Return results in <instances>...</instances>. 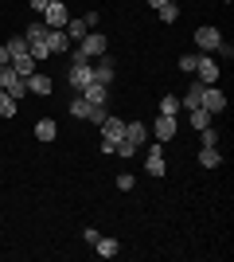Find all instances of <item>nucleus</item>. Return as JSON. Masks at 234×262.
<instances>
[{"instance_id":"aec40b11","label":"nucleus","mask_w":234,"mask_h":262,"mask_svg":"<svg viewBox=\"0 0 234 262\" xmlns=\"http://www.w3.org/2000/svg\"><path fill=\"white\" fill-rule=\"evenodd\" d=\"M219 161H223V153H219V145H203V149H199V164H203V168H215Z\"/></svg>"},{"instance_id":"bb28decb","label":"nucleus","mask_w":234,"mask_h":262,"mask_svg":"<svg viewBox=\"0 0 234 262\" xmlns=\"http://www.w3.org/2000/svg\"><path fill=\"white\" fill-rule=\"evenodd\" d=\"M23 51H28V39H23V35L8 39V55H12V59H16V55H23Z\"/></svg>"},{"instance_id":"423d86ee","label":"nucleus","mask_w":234,"mask_h":262,"mask_svg":"<svg viewBox=\"0 0 234 262\" xmlns=\"http://www.w3.org/2000/svg\"><path fill=\"white\" fill-rule=\"evenodd\" d=\"M195 75H199L203 86H215L219 82V63H215L211 55H195Z\"/></svg>"},{"instance_id":"cd10ccee","label":"nucleus","mask_w":234,"mask_h":262,"mask_svg":"<svg viewBox=\"0 0 234 262\" xmlns=\"http://www.w3.org/2000/svg\"><path fill=\"white\" fill-rule=\"evenodd\" d=\"M179 71H188V75H195V55H179Z\"/></svg>"},{"instance_id":"b1692460","label":"nucleus","mask_w":234,"mask_h":262,"mask_svg":"<svg viewBox=\"0 0 234 262\" xmlns=\"http://www.w3.org/2000/svg\"><path fill=\"white\" fill-rule=\"evenodd\" d=\"M188 114H191V125H195V129H207V125H211V114H207V110H203V106L188 110Z\"/></svg>"},{"instance_id":"393cba45","label":"nucleus","mask_w":234,"mask_h":262,"mask_svg":"<svg viewBox=\"0 0 234 262\" xmlns=\"http://www.w3.org/2000/svg\"><path fill=\"white\" fill-rule=\"evenodd\" d=\"M179 110H184V106H179L176 94H164V98H160V114H172V118H176Z\"/></svg>"},{"instance_id":"6ab92c4d","label":"nucleus","mask_w":234,"mask_h":262,"mask_svg":"<svg viewBox=\"0 0 234 262\" xmlns=\"http://www.w3.org/2000/svg\"><path fill=\"white\" fill-rule=\"evenodd\" d=\"M55 133H59V125L51 118H39V121H35V137H39V141H55Z\"/></svg>"},{"instance_id":"473e14b6","label":"nucleus","mask_w":234,"mask_h":262,"mask_svg":"<svg viewBox=\"0 0 234 262\" xmlns=\"http://www.w3.org/2000/svg\"><path fill=\"white\" fill-rule=\"evenodd\" d=\"M12 63V55H8V47H0V67H8Z\"/></svg>"},{"instance_id":"a211bd4d","label":"nucleus","mask_w":234,"mask_h":262,"mask_svg":"<svg viewBox=\"0 0 234 262\" xmlns=\"http://www.w3.org/2000/svg\"><path fill=\"white\" fill-rule=\"evenodd\" d=\"M203 90H207L203 82H191V90L184 94V98H179V106H184V110H195V106L203 102Z\"/></svg>"},{"instance_id":"412c9836","label":"nucleus","mask_w":234,"mask_h":262,"mask_svg":"<svg viewBox=\"0 0 234 262\" xmlns=\"http://www.w3.org/2000/svg\"><path fill=\"white\" fill-rule=\"evenodd\" d=\"M12 67H16V75H20V78H28V75L35 71V59L23 51V55H16V59H12Z\"/></svg>"},{"instance_id":"f257e3e1","label":"nucleus","mask_w":234,"mask_h":262,"mask_svg":"<svg viewBox=\"0 0 234 262\" xmlns=\"http://www.w3.org/2000/svg\"><path fill=\"white\" fill-rule=\"evenodd\" d=\"M125 137V118H117V114H106V121H101V153L113 157V149H117V141Z\"/></svg>"},{"instance_id":"7c9ffc66","label":"nucleus","mask_w":234,"mask_h":262,"mask_svg":"<svg viewBox=\"0 0 234 262\" xmlns=\"http://www.w3.org/2000/svg\"><path fill=\"white\" fill-rule=\"evenodd\" d=\"M82 239H86V243H90V247H94V243H98V239H101V235H98V231H94V227H86V231H82Z\"/></svg>"},{"instance_id":"9d476101","label":"nucleus","mask_w":234,"mask_h":262,"mask_svg":"<svg viewBox=\"0 0 234 262\" xmlns=\"http://www.w3.org/2000/svg\"><path fill=\"white\" fill-rule=\"evenodd\" d=\"M78 94H82L86 102H94V106H106V98H110V86H101L98 78H90V82L78 90Z\"/></svg>"},{"instance_id":"c85d7f7f","label":"nucleus","mask_w":234,"mask_h":262,"mask_svg":"<svg viewBox=\"0 0 234 262\" xmlns=\"http://www.w3.org/2000/svg\"><path fill=\"white\" fill-rule=\"evenodd\" d=\"M117 188H121V192H133V176H129V172H121V176H117Z\"/></svg>"},{"instance_id":"2eb2a0df","label":"nucleus","mask_w":234,"mask_h":262,"mask_svg":"<svg viewBox=\"0 0 234 262\" xmlns=\"http://www.w3.org/2000/svg\"><path fill=\"white\" fill-rule=\"evenodd\" d=\"M125 141H133L137 149H141V145L148 141V129L141 125V121H125Z\"/></svg>"},{"instance_id":"9b49d317","label":"nucleus","mask_w":234,"mask_h":262,"mask_svg":"<svg viewBox=\"0 0 234 262\" xmlns=\"http://www.w3.org/2000/svg\"><path fill=\"white\" fill-rule=\"evenodd\" d=\"M145 172H148V176H164V172H168V161H164V149H160V145H152V149H148Z\"/></svg>"},{"instance_id":"6e6552de","label":"nucleus","mask_w":234,"mask_h":262,"mask_svg":"<svg viewBox=\"0 0 234 262\" xmlns=\"http://www.w3.org/2000/svg\"><path fill=\"white\" fill-rule=\"evenodd\" d=\"M199 106L215 118V114H223V110H226V94H223L219 86H207V90H203V102H199Z\"/></svg>"},{"instance_id":"4468645a","label":"nucleus","mask_w":234,"mask_h":262,"mask_svg":"<svg viewBox=\"0 0 234 262\" xmlns=\"http://www.w3.org/2000/svg\"><path fill=\"white\" fill-rule=\"evenodd\" d=\"M23 82H28V94H39V98H47V94H51V78H47V75H35V71H32Z\"/></svg>"},{"instance_id":"dca6fc26","label":"nucleus","mask_w":234,"mask_h":262,"mask_svg":"<svg viewBox=\"0 0 234 262\" xmlns=\"http://www.w3.org/2000/svg\"><path fill=\"white\" fill-rule=\"evenodd\" d=\"M113 75H117V67H113V59H106V55H101V63L94 67V78H98L101 86H110V82H113Z\"/></svg>"},{"instance_id":"a878e982","label":"nucleus","mask_w":234,"mask_h":262,"mask_svg":"<svg viewBox=\"0 0 234 262\" xmlns=\"http://www.w3.org/2000/svg\"><path fill=\"white\" fill-rule=\"evenodd\" d=\"M156 12H160V20H164V24H176V16H179V4H160Z\"/></svg>"},{"instance_id":"0eeeda50","label":"nucleus","mask_w":234,"mask_h":262,"mask_svg":"<svg viewBox=\"0 0 234 262\" xmlns=\"http://www.w3.org/2000/svg\"><path fill=\"white\" fill-rule=\"evenodd\" d=\"M67 20H70V12H67L63 0H55V4H47V8H43V24H47V28H67Z\"/></svg>"},{"instance_id":"20e7f679","label":"nucleus","mask_w":234,"mask_h":262,"mask_svg":"<svg viewBox=\"0 0 234 262\" xmlns=\"http://www.w3.org/2000/svg\"><path fill=\"white\" fill-rule=\"evenodd\" d=\"M67 78H70V90H82L90 78H94V63H90V59H70Z\"/></svg>"},{"instance_id":"f03ea898","label":"nucleus","mask_w":234,"mask_h":262,"mask_svg":"<svg viewBox=\"0 0 234 262\" xmlns=\"http://www.w3.org/2000/svg\"><path fill=\"white\" fill-rule=\"evenodd\" d=\"M70 114H74V118L94 121V125H101V121H106V106H94V102H86L82 94H74V98H70Z\"/></svg>"},{"instance_id":"7ed1b4c3","label":"nucleus","mask_w":234,"mask_h":262,"mask_svg":"<svg viewBox=\"0 0 234 262\" xmlns=\"http://www.w3.org/2000/svg\"><path fill=\"white\" fill-rule=\"evenodd\" d=\"M0 90H8V94H12V98H16V102H20L23 98V94H28V82H23V78L20 75H16V67H0Z\"/></svg>"},{"instance_id":"ddd939ff","label":"nucleus","mask_w":234,"mask_h":262,"mask_svg":"<svg viewBox=\"0 0 234 262\" xmlns=\"http://www.w3.org/2000/svg\"><path fill=\"white\" fill-rule=\"evenodd\" d=\"M47 47H51V55L70 51V35L63 32V28H47Z\"/></svg>"},{"instance_id":"f704fd0d","label":"nucleus","mask_w":234,"mask_h":262,"mask_svg":"<svg viewBox=\"0 0 234 262\" xmlns=\"http://www.w3.org/2000/svg\"><path fill=\"white\" fill-rule=\"evenodd\" d=\"M226 4H230V0H226Z\"/></svg>"},{"instance_id":"2f4dec72","label":"nucleus","mask_w":234,"mask_h":262,"mask_svg":"<svg viewBox=\"0 0 234 262\" xmlns=\"http://www.w3.org/2000/svg\"><path fill=\"white\" fill-rule=\"evenodd\" d=\"M28 4H32V8L39 12V16H43V8H47V4H51V0H28Z\"/></svg>"},{"instance_id":"c756f323","label":"nucleus","mask_w":234,"mask_h":262,"mask_svg":"<svg viewBox=\"0 0 234 262\" xmlns=\"http://www.w3.org/2000/svg\"><path fill=\"white\" fill-rule=\"evenodd\" d=\"M203 145H219V129H211V125H207V129H203Z\"/></svg>"},{"instance_id":"72a5a7b5","label":"nucleus","mask_w":234,"mask_h":262,"mask_svg":"<svg viewBox=\"0 0 234 262\" xmlns=\"http://www.w3.org/2000/svg\"><path fill=\"white\" fill-rule=\"evenodd\" d=\"M148 4H152V8H160V4H176V0H148Z\"/></svg>"},{"instance_id":"4be33fe9","label":"nucleus","mask_w":234,"mask_h":262,"mask_svg":"<svg viewBox=\"0 0 234 262\" xmlns=\"http://www.w3.org/2000/svg\"><path fill=\"white\" fill-rule=\"evenodd\" d=\"M94 251H98L101 258H113V254H121V243H117V239H98V243H94Z\"/></svg>"},{"instance_id":"f8f14e48","label":"nucleus","mask_w":234,"mask_h":262,"mask_svg":"<svg viewBox=\"0 0 234 262\" xmlns=\"http://www.w3.org/2000/svg\"><path fill=\"white\" fill-rule=\"evenodd\" d=\"M195 43H199L203 51H219L223 35H219V28H211V24H207V28H199V32H195Z\"/></svg>"},{"instance_id":"1a4fd4ad","label":"nucleus","mask_w":234,"mask_h":262,"mask_svg":"<svg viewBox=\"0 0 234 262\" xmlns=\"http://www.w3.org/2000/svg\"><path fill=\"white\" fill-rule=\"evenodd\" d=\"M176 129H179V121L172 118V114H160V118H156V125H152V137H156V141H172V137H176Z\"/></svg>"},{"instance_id":"5701e85b","label":"nucleus","mask_w":234,"mask_h":262,"mask_svg":"<svg viewBox=\"0 0 234 262\" xmlns=\"http://www.w3.org/2000/svg\"><path fill=\"white\" fill-rule=\"evenodd\" d=\"M16 110H20V102L12 98L8 90H0V118H16Z\"/></svg>"},{"instance_id":"f3484780","label":"nucleus","mask_w":234,"mask_h":262,"mask_svg":"<svg viewBox=\"0 0 234 262\" xmlns=\"http://www.w3.org/2000/svg\"><path fill=\"white\" fill-rule=\"evenodd\" d=\"M63 32L70 35V43H82V39H86V32H90L86 16H82V20H67V28H63Z\"/></svg>"},{"instance_id":"39448f33","label":"nucleus","mask_w":234,"mask_h":262,"mask_svg":"<svg viewBox=\"0 0 234 262\" xmlns=\"http://www.w3.org/2000/svg\"><path fill=\"white\" fill-rule=\"evenodd\" d=\"M78 51L86 55V59H101V55L110 51V39H106L101 32H86V39L78 43Z\"/></svg>"}]
</instances>
